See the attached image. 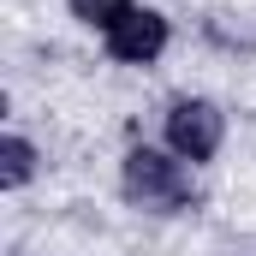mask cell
I'll return each instance as SVG.
<instances>
[{
    "mask_svg": "<svg viewBox=\"0 0 256 256\" xmlns=\"http://www.w3.org/2000/svg\"><path fill=\"white\" fill-rule=\"evenodd\" d=\"M126 196L143 208H179L191 196V179L179 173V161L155 155V149H131L126 155Z\"/></svg>",
    "mask_w": 256,
    "mask_h": 256,
    "instance_id": "1",
    "label": "cell"
},
{
    "mask_svg": "<svg viewBox=\"0 0 256 256\" xmlns=\"http://www.w3.org/2000/svg\"><path fill=\"white\" fill-rule=\"evenodd\" d=\"M220 137H226L220 108H208V102H173V114H167V143H173V155L208 161V155L220 149Z\"/></svg>",
    "mask_w": 256,
    "mask_h": 256,
    "instance_id": "2",
    "label": "cell"
},
{
    "mask_svg": "<svg viewBox=\"0 0 256 256\" xmlns=\"http://www.w3.org/2000/svg\"><path fill=\"white\" fill-rule=\"evenodd\" d=\"M167 48V18L161 12H126L114 30H108V54L126 66H149Z\"/></svg>",
    "mask_w": 256,
    "mask_h": 256,
    "instance_id": "3",
    "label": "cell"
},
{
    "mask_svg": "<svg viewBox=\"0 0 256 256\" xmlns=\"http://www.w3.org/2000/svg\"><path fill=\"white\" fill-rule=\"evenodd\" d=\"M126 12H137L131 0H72V18H84V24H102V30H114Z\"/></svg>",
    "mask_w": 256,
    "mask_h": 256,
    "instance_id": "4",
    "label": "cell"
},
{
    "mask_svg": "<svg viewBox=\"0 0 256 256\" xmlns=\"http://www.w3.org/2000/svg\"><path fill=\"white\" fill-rule=\"evenodd\" d=\"M0 161H6V167H0V179H6V185H24L36 155H30V143H24V137H6V143H0Z\"/></svg>",
    "mask_w": 256,
    "mask_h": 256,
    "instance_id": "5",
    "label": "cell"
}]
</instances>
